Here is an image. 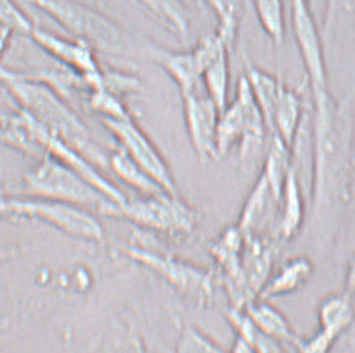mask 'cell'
Instances as JSON below:
<instances>
[{"label": "cell", "instance_id": "6da1fadb", "mask_svg": "<svg viewBox=\"0 0 355 353\" xmlns=\"http://www.w3.org/2000/svg\"><path fill=\"white\" fill-rule=\"evenodd\" d=\"M353 125L330 90L311 93V219L331 231L350 196Z\"/></svg>", "mask_w": 355, "mask_h": 353}, {"label": "cell", "instance_id": "ffe728a7", "mask_svg": "<svg viewBox=\"0 0 355 353\" xmlns=\"http://www.w3.org/2000/svg\"><path fill=\"white\" fill-rule=\"evenodd\" d=\"M314 275V264L306 256H295L286 261L277 271L270 273L260 289L258 298L270 300L292 295L302 290Z\"/></svg>", "mask_w": 355, "mask_h": 353}, {"label": "cell", "instance_id": "4316f807", "mask_svg": "<svg viewBox=\"0 0 355 353\" xmlns=\"http://www.w3.org/2000/svg\"><path fill=\"white\" fill-rule=\"evenodd\" d=\"M230 53L232 51L227 49L216 55L204 69L202 75L204 88L220 111L229 102Z\"/></svg>", "mask_w": 355, "mask_h": 353}, {"label": "cell", "instance_id": "7402d4cb", "mask_svg": "<svg viewBox=\"0 0 355 353\" xmlns=\"http://www.w3.org/2000/svg\"><path fill=\"white\" fill-rule=\"evenodd\" d=\"M294 165V152L291 146L278 135L272 134L269 136V144L266 149L264 163L261 168V174L270 185L275 196L280 199L282 190L286 183V177Z\"/></svg>", "mask_w": 355, "mask_h": 353}, {"label": "cell", "instance_id": "ba28073f", "mask_svg": "<svg viewBox=\"0 0 355 353\" xmlns=\"http://www.w3.org/2000/svg\"><path fill=\"white\" fill-rule=\"evenodd\" d=\"M10 217L39 221L74 239L89 242H101L105 233L101 221L88 210L34 196H13Z\"/></svg>", "mask_w": 355, "mask_h": 353}, {"label": "cell", "instance_id": "ac0fdd59", "mask_svg": "<svg viewBox=\"0 0 355 353\" xmlns=\"http://www.w3.org/2000/svg\"><path fill=\"white\" fill-rule=\"evenodd\" d=\"M305 200L295 163L282 190L277 224V236L282 241H291L300 233L305 221Z\"/></svg>", "mask_w": 355, "mask_h": 353}, {"label": "cell", "instance_id": "8fae6325", "mask_svg": "<svg viewBox=\"0 0 355 353\" xmlns=\"http://www.w3.org/2000/svg\"><path fill=\"white\" fill-rule=\"evenodd\" d=\"M29 37L60 66L82 76L90 90L102 88L103 68L96 60V51L87 43L79 39L64 38L37 26Z\"/></svg>", "mask_w": 355, "mask_h": 353}, {"label": "cell", "instance_id": "4fadbf2b", "mask_svg": "<svg viewBox=\"0 0 355 353\" xmlns=\"http://www.w3.org/2000/svg\"><path fill=\"white\" fill-rule=\"evenodd\" d=\"M185 127L193 150L200 163L216 161V127L220 110L210 98L205 88L182 95Z\"/></svg>", "mask_w": 355, "mask_h": 353}, {"label": "cell", "instance_id": "d6a6232c", "mask_svg": "<svg viewBox=\"0 0 355 353\" xmlns=\"http://www.w3.org/2000/svg\"><path fill=\"white\" fill-rule=\"evenodd\" d=\"M102 85L103 88L108 89L109 91L121 98L138 93L141 89V82L138 76L121 70L103 69Z\"/></svg>", "mask_w": 355, "mask_h": 353}, {"label": "cell", "instance_id": "d4e9b609", "mask_svg": "<svg viewBox=\"0 0 355 353\" xmlns=\"http://www.w3.org/2000/svg\"><path fill=\"white\" fill-rule=\"evenodd\" d=\"M244 75L247 78L248 84L252 89L255 100L259 105L263 116L266 119V127L270 133V121L273 115L274 105L279 94L280 87L283 80L279 76L255 66L249 62H245Z\"/></svg>", "mask_w": 355, "mask_h": 353}, {"label": "cell", "instance_id": "484cf974", "mask_svg": "<svg viewBox=\"0 0 355 353\" xmlns=\"http://www.w3.org/2000/svg\"><path fill=\"white\" fill-rule=\"evenodd\" d=\"M229 325L234 329L235 336L245 341L254 352H282L286 351L278 342L268 337L249 317L245 309L230 307L225 312Z\"/></svg>", "mask_w": 355, "mask_h": 353}, {"label": "cell", "instance_id": "83f0119b", "mask_svg": "<svg viewBox=\"0 0 355 353\" xmlns=\"http://www.w3.org/2000/svg\"><path fill=\"white\" fill-rule=\"evenodd\" d=\"M260 26L275 46L286 39V12L283 0H250Z\"/></svg>", "mask_w": 355, "mask_h": 353}, {"label": "cell", "instance_id": "8d00e7d4", "mask_svg": "<svg viewBox=\"0 0 355 353\" xmlns=\"http://www.w3.org/2000/svg\"><path fill=\"white\" fill-rule=\"evenodd\" d=\"M0 144H4V145L12 147V139H10V135L6 129L0 130Z\"/></svg>", "mask_w": 355, "mask_h": 353}, {"label": "cell", "instance_id": "8992f818", "mask_svg": "<svg viewBox=\"0 0 355 353\" xmlns=\"http://www.w3.org/2000/svg\"><path fill=\"white\" fill-rule=\"evenodd\" d=\"M110 217H119L152 233L182 239L191 235L197 227V212L179 194L159 192L128 199L116 205Z\"/></svg>", "mask_w": 355, "mask_h": 353}, {"label": "cell", "instance_id": "f35d334b", "mask_svg": "<svg viewBox=\"0 0 355 353\" xmlns=\"http://www.w3.org/2000/svg\"><path fill=\"white\" fill-rule=\"evenodd\" d=\"M7 256L8 253L6 251H0V261H3Z\"/></svg>", "mask_w": 355, "mask_h": 353}, {"label": "cell", "instance_id": "e0dca14e", "mask_svg": "<svg viewBox=\"0 0 355 353\" xmlns=\"http://www.w3.org/2000/svg\"><path fill=\"white\" fill-rule=\"evenodd\" d=\"M243 247V269L248 284L258 297L260 289L272 273L274 260L277 255V237L244 235Z\"/></svg>", "mask_w": 355, "mask_h": 353}, {"label": "cell", "instance_id": "4dcf8cb0", "mask_svg": "<svg viewBox=\"0 0 355 353\" xmlns=\"http://www.w3.org/2000/svg\"><path fill=\"white\" fill-rule=\"evenodd\" d=\"M177 351L183 353H216L224 352L225 350L199 328L188 326L178 338Z\"/></svg>", "mask_w": 355, "mask_h": 353}, {"label": "cell", "instance_id": "7c38bea8", "mask_svg": "<svg viewBox=\"0 0 355 353\" xmlns=\"http://www.w3.org/2000/svg\"><path fill=\"white\" fill-rule=\"evenodd\" d=\"M245 236L241 228L228 227L223 231L211 246L210 253L219 266L223 284L228 292L232 307L243 309L257 296L248 284L243 269V247Z\"/></svg>", "mask_w": 355, "mask_h": 353}, {"label": "cell", "instance_id": "5b68a950", "mask_svg": "<svg viewBox=\"0 0 355 353\" xmlns=\"http://www.w3.org/2000/svg\"><path fill=\"white\" fill-rule=\"evenodd\" d=\"M269 133L266 119L254 98L247 78L243 74L235 89L234 99L219 114L216 127V150L219 159L238 147L243 164L259 155Z\"/></svg>", "mask_w": 355, "mask_h": 353}, {"label": "cell", "instance_id": "44dd1931", "mask_svg": "<svg viewBox=\"0 0 355 353\" xmlns=\"http://www.w3.org/2000/svg\"><path fill=\"white\" fill-rule=\"evenodd\" d=\"M243 309L268 337L278 342L286 351H295L300 336L293 329L291 322L282 311L268 302V300L258 297Z\"/></svg>", "mask_w": 355, "mask_h": 353}, {"label": "cell", "instance_id": "d6986e66", "mask_svg": "<svg viewBox=\"0 0 355 353\" xmlns=\"http://www.w3.org/2000/svg\"><path fill=\"white\" fill-rule=\"evenodd\" d=\"M304 120L305 107L302 95L283 82L274 105L270 135H278L293 149Z\"/></svg>", "mask_w": 355, "mask_h": 353}, {"label": "cell", "instance_id": "1f68e13d", "mask_svg": "<svg viewBox=\"0 0 355 353\" xmlns=\"http://www.w3.org/2000/svg\"><path fill=\"white\" fill-rule=\"evenodd\" d=\"M0 26L29 37L35 24L14 0H0Z\"/></svg>", "mask_w": 355, "mask_h": 353}, {"label": "cell", "instance_id": "603a6c76", "mask_svg": "<svg viewBox=\"0 0 355 353\" xmlns=\"http://www.w3.org/2000/svg\"><path fill=\"white\" fill-rule=\"evenodd\" d=\"M109 170L113 171L121 181L127 183L140 195H155L165 191L119 145L109 154Z\"/></svg>", "mask_w": 355, "mask_h": 353}, {"label": "cell", "instance_id": "277c9868", "mask_svg": "<svg viewBox=\"0 0 355 353\" xmlns=\"http://www.w3.org/2000/svg\"><path fill=\"white\" fill-rule=\"evenodd\" d=\"M23 180L28 196L65 202L105 216H112L116 206L93 183L49 154L40 156Z\"/></svg>", "mask_w": 355, "mask_h": 353}, {"label": "cell", "instance_id": "9c48e42d", "mask_svg": "<svg viewBox=\"0 0 355 353\" xmlns=\"http://www.w3.org/2000/svg\"><path fill=\"white\" fill-rule=\"evenodd\" d=\"M291 24L311 93L329 90L323 33L309 0H291Z\"/></svg>", "mask_w": 355, "mask_h": 353}, {"label": "cell", "instance_id": "52a82bcc", "mask_svg": "<svg viewBox=\"0 0 355 353\" xmlns=\"http://www.w3.org/2000/svg\"><path fill=\"white\" fill-rule=\"evenodd\" d=\"M125 257L154 272L173 289L200 306H208L214 297V281L211 272L177 259L169 253L129 244L121 247Z\"/></svg>", "mask_w": 355, "mask_h": 353}, {"label": "cell", "instance_id": "3957f363", "mask_svg": "<svg viewBox=\"0 0 355 353\" xmlns=\"http://www.w3.org/2000/svg\"><path fill=\"white\" fill-rule=\"evenodd\" d=\"M33 4L96 51L113 57L135 54L134 42L124 28L107 14L78 0H33Z\"/></svg>", "mask_w": 355, "mask_h": 353}, {"label": "cell", "instance_id": "7a4b0ae2", "mask_svg": "<svg viewBox=\"0 0 355 353\" xmlns=\"http://www.w3.org/2000/svg\"><path fill=\"white\" fill-rule=\"evenodd\" d=\"M0 82L18 101L20 109L33 115L99 169H109V155L93 140L84 123L55 89L46 82L3 68H0Z\"/></svg>", "mask_w": 355, "mask_h": 353}, {"label": "cell", "instance_id": "d590c367", "mask_svg": "<svg viewBox=\"0 0 355 353\" xmlns=\"http://www.w3.org/2000/svg\"><path fill=\"white\" fill-rule=\"evenodd\" d=\"M230 351L235 353L254 352L253 348L249 346L245 341L241 340V337H236V336H235L234 342H233V346L230 348Z\"/></svg>", "mask_w": 355, "mask_h": 353}, {"label": "cell", "instance_id": "f1b7e54d", "mask_svg": "<svg viewBox=\"0 0 355 353\" xmlns=\"http://www.w3.org/2000/svg\"><path fill=\"white\" fill-rule=\"evenodd\" d=\"M216 17V32L234 48L241 24L243 0H207Z\"/></svg>", "mask_w": 355, "mask_h": 353}, {"label": "cell", "instance_id": "9a60e30c", "mask_svg": "<svg viewBox=\"0 0 355 353\" xmlns=\"http://www.w3.org/2000/svg\"><path fill=\"white\" fill-rule=\"evenodd\" d=\"M279 199L260 172L241 208L236 226L244 235L277 236Z\"/></svg>", "mask_w": 355, "mask_h": 353}, {"label": "cell", "instance_id": "cb8c5ba5", "mask_svg": "<svg viewBox=\"0 0 355 353\" xmlns=\"http://www.w3.org/2000/svg\"><path fill=\"white\" fill-rule=\"evenodd\" d=\"M138 3L180 42L184 43L189 37L191 17L184 0H138Z\"/></svg>", "mask_w": 355, "mask_h": 353}, {"label": "cell", "instance_id": "f546056e", "mask_svg": "<svg viewBox=\"0 0 355 353\" xmlns=\"http://www.w3.org/2000/svg\"><path fill=\"white\" fill-rule=\"evenodd\" d=\"M88 107L99 116V119H128L133 115L121 100V96L108 89L96 88L89 90L87 95Z\"/></svg>", "mask_w": 355, "mask_h": 353}, {"label": "cell", "instance_id": "e575fe53", "mask_svg": "<svg viewBox=\"0 0 355 353\" xmlns=\"http://www.w3.org/2000/svg\"><path fill=\"white\" fill-rule=\"evenodd\" d=\"M345 291L352 296L355 295V255L349 262L348 270L345 273Z\"/></svg>", "mask_w": 355, "mask_h": 353}, {"label": "cell", "instance_id": "2e32d148", "mask_svg": "<svg viewBox=\"0 0 355 353\" xmlns=\"http://www.w3.org/2000/svg\"><path fill=\"white\" fill-rule=\"evenodd\" d=\"M149 57L171 76L180 95L203 88V70L193 48L189 51H174L154 45Z\"/></svg>", "mask_w": 355, "mask_h": 353}, {"label": "cell", "instance_id": "74e56055", "mask_svg": "<svg viewBox=\"0 0 355 353\" xmlns=\"http://www.w3.org/2000/svg\"><path fill=\"white\" fill-rule=\"evenodd\" d=\"M9 120H10V115H8V114L0 107V125H1V127H7Z\"/></svg>", "mask_w": 355, "mask_h": 353}, {"label": "cell", "instance_id": "836d02e7", "mask_svg": "<svg viewBox=\"0 0 355 353\" xmlns=\"http://www.w3.org/2000/svg\"><path fill=\"white\" fill-rule=\"evenodd\" d=\"M13 196L8 192V190L0 185V219L10 217V206Z\"/></svg>", "mask_w": 355, "mask_h": 353}, {"label": "cell", "instance_id": "30bf717a", "mask_svg": "<svg viewBox=\"0 0 355 353\" xmlns=\"http://www.w3.org/2000/svg\"><path fill=\"white\" fill-rule=\"evenodd\" d=\"M103 125L114 136L118 145L141 166L157 183L171 194H178L177 181L171 166L158 146L132 118L101 119Z\"/></svg>", "mask_w": 355, "mask_h": 353}, {"label": "cell", "instance_id": "5bb4252c", "mask_svg": "<svg viewBox=\"0 0 355 353\" xmlns=\"http://www.w3.org/2000/svg\"><path fill=\"white\" fill-rule=\"evenodd\" d=\"M317 332L309 337H300L295 351L324 353L330 351L338 338L348 331L355 320L352 295L347 291L333 292L318 305Z\"/></svg>", "mask_w": 355, "mask_h": 353}]
</instances>
